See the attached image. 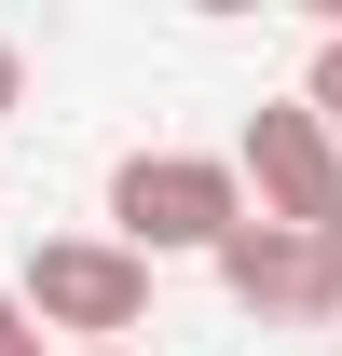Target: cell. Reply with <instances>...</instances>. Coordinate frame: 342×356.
Segmentation results:
<instances>
[{
  "label": "cell",
  "instance_id": "cell-5",
  "mask_svg": "<svg viewBox=\"0 0 342 356\" xmlns=\"http://www.w3.org/2000/svg\"><path fill=\"white\" fill-rule=\"evenodd\" d=\"M301 110H315V124L342 137V28H329V42H315V69H301Z\"/></svg>",
  "mask_w": 342,
  "mask_h": 356
},
{
  "label": "cell",
  "instance_id": "cell-1",
  "mask_svg": "<svg viewBox=\"0 0 342 356\" xmlns=\"http://www.w3.org/2000/svg\"><path fill=\"white\" fill-rule=\"evenodd\" d=\"M14 315L55 356H96V343H124V329H151V261H124L110 233H42L28 274H14Z\"/></svg>",
  "mask_w": 342,
  "mask_h": 356
},
{
  "label": "cell",
  "instance_id": "cell-6",
  "mask_svg": "<svg viewBox=\"0 0 342 356\" xmlns=\"http://www.w3.org/2000/svg\"><path fill=\"white\" fill-rule=\"evenodd\" d=\"M301 247H315V302L342 315V220H329V233H301Z\"/></svg>",
  "mask_w": 342,
  "mask_h": 356
},
{
  "label": "cell",
  "instance_id": "cell-7",
  "mask_svg": "<svg viewBox=\"0 0 342 356\" xmlns=\"http://www.w3.org/2000/svg\"><path fill=\"white\" fill-rule=\"evenodd\" d=\"M14 110H28V42L0 28V124H14Z\"/></svg>",
  "mask_w": 342,
  "mask_h": 356
},
{
  "label": "cell",
  "instance_id": "cell-3",
  "mask_svg": "<svg viewBox=\"0 0 342 356\" xmlns=\"http://www.w3.org/2000/svg\"><path fill=\"white\" fill-rule=\"evenodd\" d=\"M219 165H233V192H247V220H274V233H329L342 220V137L315 124L301 96L247 110V137H233Z\"/></svg>",
  "mask_w": 342,
  "mask_h": 356
},
{
  "label": "cell",
  "instance_id": "cell-9",
  "mask_svg": "<svg viewBox=\"0 0 342 356\" xmlns=\"http://www.w3.org/2000/svg\"><path fill=\"white\" fill-rule=\"evenodd\" d=\"M96 356H137V343H96Z\"/></svg>",
  "mask_w": 342,
  "mask_h": 356
},
{
  "label": "cell",
  "instance_id": "cell-8",
  "mask_svg": "<svg viewBox=\"0 0 342 356\" xmlns=\"http://www.w3.org/2000/svg\"><path fill=\"white\" fill-rule=\"evenodd\" d=\"M0 356H55L42 329H28V315H14V288H0Z\"/></svg>",
  "mask_w": 342,
  "mask_h": 356
},
{
  "label": "cell",
  "instance_id": "cell-10",
  "mask_svg": "<svg viewBox=\"0 0 342 356\" xmlns=\"http://www.w3.org/2000/svg\"><path fill=\"white\" fill-rule=\"evenodd\" d=\"M329 356H342V343H329Z\"/></svg>",
  "mask_w": 342,
  "mask_h": 356
},
{
  "label": "cell",
  "instance_id": "cell-2",
  "mask_svg": "<svg viewBox=\"0 0 342 356\" xmlns=\"http://www.w3.org/2000/svg\"><path fill=\"white\" fill-rule=\"evenodd\" d=\"M233 220H247V192L219 151H124L110 165V247L124 261H206Z\"/></svg>",
  "mask_w": 342,
  "mask_h": 356
},
{
  "label": "cell",
  "instance_id": "cell-4",
  "mask_svg": "<svg viewBox=\"0 0 342 356\" xmlns=\"http://www.w3.org/2000/svg\"><path fill=\"white\" fill-rule=\"evenodd\" d=\"M206 274L233 288V315H329V302H315V247L274 233V220H233V233L206 247Z\"/></svg>",
  "mask_w": 342,
  "mask_h": 356
}]
</instances>
